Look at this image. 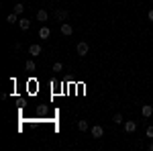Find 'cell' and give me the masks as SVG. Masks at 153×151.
Returning <instances> with one entry per match:
<instances>
[{
    "label": "cell",
    "mask_w": 153,
    "mask_h": 151,
    "mask_svg": "<svg viewBox=\"0 0 153 151\" xmlns=\"http://www.w3.org/2000/svg\"><path fill=\"white\" fill-rule=\"evenodd\" d=\"M61 70H63V65H61L59 61H55V63H53V71H55V74H59Z\"/></svg>",
    "instance_id": "2e32d148"
},
{
    "label": "cell",
    "mask_w": 153,
    "mask_h": 151,
    "mask_svg": "<svg viewBox=\"0 0 153 151\" xmlns=\"http://www.w3.org/2000/svg\"><path fill=\"white\" fill-rule=\"evenodd\" d=\"M49 35H51L49 27H41V29H39V37H41V39H49Z\"/></svg>",
    "instance_id": "ba28073f"
},
{
    "label": "cell",
    "mask_w": 153,
    "mask_h": 151,
    "mask_svg": "<svg viewBox=\"0 0 153 151\" xmlns=\"http://www.w3.org/2000/svg\"><path fill=\"white\" fill-rule=\"evenodd\" d=\"M47 19H49L47 10H43V8H41V10H37V21H41V23H45Z\"/></svg>",
    "instance_id": "52a82bcc"
},
{
    "label": "cell",
    "mask_w": 153,
    "mask_h": 151,
    "mask_svg": "<svg viewBox=\"0 0 153 151\" xmlns=\"http://www.w3.org/2000/svg\"><path fill=\"white\" fill-rule=\"evenodd\" d=\"M123 127H125V133H135L137 131V123L135 121H125Z\"/></svg>",
    "instance_id": "7a4b0ae2"
},
{
    "label": "cell",
    "mask_w": 153,
    "mask_h": 151,
    "mask_svg": "<svg viewBox=\"0 0 153 151\" xmlns=\"http://www.w3.org/2000/svg\"><path fill=\"white\" fill-rule=\"evenodd\" d=\"M145 135H147L149 139H153V125H149V127H147V131H145Z\"/></svg>",
    "instance_id": "e0dca14e"
},
{
    "label": "cell",
    "mask_w": 153,
    "mask_h": 151,
    "mask_svg": "<svg viewBox=\"0 0 153 151\" xmlns=\"http://www.w3.org/2000/svg\"><path fill=\"white\" fill-rule=\"evenodd\" d=\"M151 4H153V0H151Z\"/></svg>",
    "instance_id": "d6986e66"
},
{
    "label": "cell",
    "mask_w": 153,
    "mask_h": 151,
    "mask_svg": "<svg viewBox=\"0 0 153 151\" xmlns=\"http://www.w3.org/2000/svg\"><path fill=\"white\" fill-rule=\"evenodd\" d=\"M147 19H149V21H151V23H153V8H151V10H149V14H147Z\"/></svg>",
    "instance_id": "ac0fdd59"
},
{
    "label": "cell",
    "mask_w": 153,
    "mask_h": 151,
    "mask_svg": "<svg viewBox=\"0 0 153 151\" xmlns=\"http://www.w3.org/2000/svg\"><path fill=\"white\" fill-rule=\"evenodd\" d=\"M19 27H21L23 31H27V29L31 27V23H29V19H21V21H19Z\"/></svg>",
    "instance_id": "4fadbf2b"
},
{
    "label": "cell",
    "mask_w": 153,
    "mask_h": 151,
    "mask_svg": "<svg viewBox=\"0 0 153 151\" xmlns=\"http://www.w3.org/2000/svg\"><path fill=\"white\" fill-rule=\"evenodd\" d=\"M6 21H8V23H10V25H14V23H19L21 19H19V14H16V12H10V14L6 16Z\"/></svg>",
    "instance_id": "30bf717a"
},
{
    "label": "cell",
    "mask_w": 153,
    "mask_h": 151,
    "mask_svg": "<svg viewBox=\"0 0 153 151\" xmlns=\"http://www.w3.org/2000/svg\"><path fill=\"white\" fill-rule=\"evenodd\" d=\"M102 135H104V129L100 127V125H94V127H92V137H94V139H100Z\"/></svg>",
    "instance_id": "3957f363"
},
{
    "label": "cell",
    "mask_w": 153,
    "mask_h": 151,
    "mask_svg": "<svg viewBox=\"0 0 153 151\" xmlns=\"http://www.w3.org/2000/svg\"><path fill=\"white\" fill-rule=\"evenodd\" d=\"M141 112H143V116H145V118H149V116L153 115V106H151V104H143Z\"/></svg>",
    "instance_id": "5b68a950"
},
{
    "label": "cell",
    "mask_w": 153,
    "mask_h": 151,
    "mask_svg": "<svg viewBox=\"0 0 153 151\" xmlns=\"http://www.w3.org/2000/svg\"><path fill=\"white\" fill-rule=\"evenodd\" d=\"M71 33H74V29H71V25H70V23H61V35L70 37Z\"/></svg>",
    "instance_id": "277c9868"
},
{
    "label": "cell",
    "mask_w": 153,
    "mask_h": 151,
    "mask_svg": "<svg viewBox=\"0 0 153 151\" xmlns=\"http://www.w3.org/2000/svg\"><path fill=\"white\" fill-rule=\"evenodd\" d=\"M55 16H57L59 21H65V19H68V12L61 10V8H57V10H55Z\"/></svg>",
    "instance_id": "8fae6325"
},
{
    "label": "cell",
    "mask_w": 153,
    "mask_h": 151,
    "mask_svg": "<svg viewBox=\"0 0 153 151\" xmlns=\"http://www.w3.org/2000/svg\"><path fill=\"white\" fill-rule=\"evenodd\" d=\"M76 51H78V55L84 57V55H88V51H90V45L86 43V41H80L78 45H76Z\"/></svg>",
    "instance_id": "6da1fadb"
},
{
    "label": "cell",
    "mask_w": 153,
    "mask_h": 151,
    "mask_svg": "<svg viewBox=\"0 0 153 151\" xmlns=\"http://www.w3.org/2000/svg\"><path fill=\"white\" fill-rule=\"evenodd\" d=\"M78 131H88V121H78Z\"/></svg>",
    "instance_id": "5bb4252c"
},
{
    "label": "cell",
    "mask_w": 153,
    "mask_h": 151,
    "mask_svg": "<svg viewBox=\"0 0 153 151\" xmlns=\"http://www.w3.org/2000/svg\"><path fill=\"white\" fill-rule=\"evenodd\" d=\"M14 12H16V14L21 16V14L25 12V4H21V2H19V4H14Z\"/></svg>",
    "instance_id": "9a60e30c"
},
{
    "label": "cell",
    "mask_w": 153,
    "mask_h": 151,
    "mask_svg": "<svg viewBox=\"0 0 153 151\" xmlns=\"http://www.w3.org/2000/svg\"><path fill=\"white\" fill-rule=\"evenodd\" d=\"M29 55H33V57H35V55H41V45H31L29 47Z\"/></svg>",
    "instance_id": "8992f818"
},
{
    "label": "cell",
    "mask_w": 153,
    "mask_h": 151,
    "mask_svg": "<svg viewBox=\"0 0 153 151\" xmlns=\"http://www.w3.org/2000/svg\"><path fill=\"white\" fill-rule=\"evenodd\" d=\"M112 123H114V125H123V123H125V118H123V115H120V112H117V115L112 116Z\"/></svg>",
    "instance_id": "7c38bea8"
},
{
    "label": "cell",
    "mask_w": 153,
    "mask_h": 151,
    "mask_svg": "<svg viewBox=\"0 0 153 151\" xmlns=\"http://www.w3.org/2000/svg\"><path fill=\"white\" fill-rule=\"evenodd\" d=\"M25 70H27V71H35V70H37L35 61H33V59H27V63H25Z\"/></svg>",
    "instance_id": "9c48e42d"
}]
</instances>
